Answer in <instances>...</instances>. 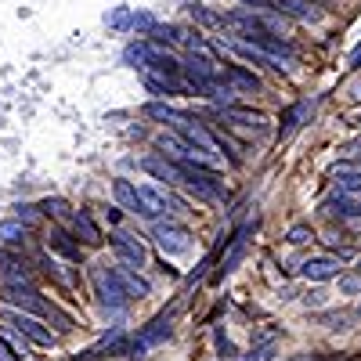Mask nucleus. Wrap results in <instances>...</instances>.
<instances>
[{
    "label": "nucleus",
    "instance_id": "obj_1",
    "mask_svg": "<svg viewBox=\"0 0 361 361\" xmlns=\"http://www.w3.org/2000/svg\"><path fill=\"white\" fill-rule=\"evenodd\" d=\"M90 286H94V293H98V300L105 307H112V311H123L127 307V289L119 286V279H116V271L112 267H105V264H94L90 267Z\"/></svg>",
    "mask_w": 361,
    "mask_h": 361
},
{
    "label": "nucleus",
    "instance_id": "obj_2",
    "mask_svg": "<svg viewBox=\"0 0 361 361\" xmlns=\"http://www.w3.org/2000/svg\"><path fill=\"white\" fill-rule=\"evenodd\" d=\"M0 296H4V304H15V307H22L29 314H44L47 318V311H51V304L29 282H4L0 286Z\"/></svg>",
    "mask_w": 361,
    "mask_h": 361
},
{
    "label": "nucleus",
    "instance_id": "obj_3",
    "mask_svg": "<svg viewBox=\"0 0 361 361\" xmlns=\"http://www.w3.org/2000/svg\"><path fill=\"white\" fill-rule=\"evenodd\" d=\"M173 127L180 130V137H185L192 148H199V152L221 159V145H217V137L209 134V130L199 123V119H192V116H185V112H177V116H173Z\"/></svg>",
    "mask_w": 361,
    "mask_h": 361
},
{
    "label": "nucleus",
    "instance_id": "obj_4",
    "mask_svg": "<svg viewBox=\"0 0 361 361\" xmlns=\"http://www.w3.org/2000/svg\"><path fill=\"white\" fill-rule=\"evenodd\" d=\"M152 235H156V243H159L163 253H188L192 250V231L173 224V221H159Z\"/></svg>",
    "mask_w": 361,
    "mask_h": 361
},
{
    "label": "nucleus",
    "instance_id": "obj_5",
    "mask_svg": "<svg viewBox=\"0 0 361 361\" xmlns=\"http://www.w3.org/2000/svg\"><path fill=\"white\" fill-rule=\"evenodd\" d=\"M141 80H145V87L152 90V94H180L185 90V80H180L177 73H170V69H159V66H145L141 69Z\"/></svg>",
    "mask_w": 361,
    "mask_h": 361
},
{
    "label": "nucleus",
    "instance_id": "obj_6",
    "mask_svg": "<svg viewBox=\"0 0 361 361\" xmlns=\"http://www.w3.org/2000/svg\"><path fill=\"white\" fill-rule=\"evenodd\" d=\"M134 192H137V206H141L145 217H163L170 206L180 209V202H177L173 195H166V192H159V188H152V185H141V188H134Z\"/></svg>",
    "mask_w": 361,
    "mask_h": 361
},
{
    "label": "nucleus",
    "instance_id": "obj_7",
    "mask_svg": "<svg viewBox=\"0 0 361 361\" xmlns=\"http://www.w3.org/2000/svg\"><path fill=\"white\" fill-rule=\"evenodd\" d=\"M8 325L18 329L22 336H29V340L40 343V347H54V333H51L40 318H33V314H8Z\"/></svg>",
    "mask_w": 361,
    "mask_h": 361
},
{
    "label": "nucleus",
    "instance_id": "obj_8",
    "mask_svg": "<svg viewBox=\"0 0 361 361\" xmlns=\"http://www.w3.org/2000/svg\"><path fill=\"white\" fill-rule=\"evenodd\" d=\"M112 253L123 267H145V246L130 235H112Z\"/></svg>",
    "mask_w": 361,
    "mask_h": 361
},
{
    "label": "nucleus",
    "instance_id": "obj_9",
    "mask_svg": "<svg viewBox=\"0 0 361 361\" xmlns=\"http://www.w3.org/2000/svg\"><path fill=\"white\" fill-rule=\"evenodd\" d=\"M166 336H170V318H166V314H159L152 325H145V329H141V336L130 343L134 357H141L148 347H156V343H159V340H166Z\"/></svg>",
    "mask_w": 361,
    "mask_h": 361
},
{
    "label": "nucleus",
    "instance_id": "obj_10",
    "mask_svg": "<svg viewBox=\"0 0 361 361\" xmlns=\"http://www.w3.org/2000/svg\"><path fill=\"white\" fill-rule=\"evenodd\" d=\"M141 166H145L148 173H152V177L166 180V185H185V170H180L177 163H166V159L148 156V159H141Z\"/></svg>",
    "mask_w": 361,
    "mask_h": 361
},
{
    "label": "nucleus",
    "instance_id": "obj_11",
    "mask_svg": "<svg viewBox=\"0 0 361 361\" xmlns=\"http://www.w3.org/2000/svg\"><path fill=\"white\" fill-rule=\"evenodd\" d=\"M275 8L286 11V15H293V18H300V22H318L322 18L314 0H275Z\"/></svg>",
    "mask_w": 361,
    "mask_h": 361
},
{
    "label": "nucleus",
    "instance_id": "obj_12",
    "mask_svg": "<svg viewBox=\"0 0 361 361\" xmlns=\"http://www.w3.org/2000/svg\"><path fill=\"white\" fill-rule=\"evenodd\" d=\"M340 275V264L333 257H318V260H307L304 264V279L311 282H329V279H336Z\"/></svg>",
    "mask_w": 361,
    "mask_h": 361
},
{
    "label": "nucleus",
    "instance_id": "obj_13",
    "mask_svg": "<svg viewBox=\"0 0 361 361\" xmlns=\"http://www.w3.org/2000/svg\"><path fill=\"white\" fill-rule=\"evenodd\" d=\"M116 279H119V286L127 289V296H148V282L141 279V275H134V267H116Z\"/></svg>",
    "mask_w": 361,
    "mask_h": 361
},
{
    "label": "nucleus",
    "instance_id": "obj_14",
    "mask_svg": "<svg viewBox=\"0 0 361 361\" xmlns=\"http://www.w3.org/2000/svg\"><path fill=\"white\" fill-rule=\"evenodd\" d=\"M73 231L83 238L87 246H98V243H102V231H98V224L90 221V214H83V209H80V214L73 217Z\"/></svg>",
    "mask_w": 361,
    "mask_h": 361
},
{
    "label": "nucleus",
    "instance_id": "obj_15",
    "mask_svg": "<svg viewBox=\"0 0 361 361\" xmlns=\"http://www.w3.org/2000/svg\"><path fill=\"white\" fill-rule=\"evenodd\" d=\"M221 76L231 83V90H260V80L253 73H246V69H238V66H228Z\"/></svg>",
    "mask_w": 361,
    "mask_h": 361
},
{
    "label": "nucleus",
    "instance_id": "obj_16",
    "mask_svg": "<svg viewBox=\"0 0 361 361\" xmlns=\"http://www.w3.org/2000/svg\"><path fill=\"white\" fill-rule=\"evenodd\" d=\"M47 246H51L54 253H62L66 260H80V246L73 243L66 231H51V235H47Z\"/></svg>",
    "mask_w": 361,
    "mask_h": 361
},
{
    "label": "nucleus",
    "instance_id": "obj_17",
    "mask_svg": "<svg viewBox=\"0 0 361 361\" xmlns=\"http://www.w3.org/2000/svg\"><path fill=\"white\" fill-rule=\"evenodd\" d=\"M25 235H29V228L18 217L15 221H0V243H4V246H22Z\"/></svg>",
    "mask_w": 361,
    "mask_h": 361
},
{
    "label": "nucleus",
    "instance_id": "obj_18",
    "mask_svg": "<svg viewBox=\"0 0 361 361\" xmlns=\"http://www.w3.org/2000/svg\"><path fill=\"white\" fill-rule=\"evenodd\" d=\"M112 195H116V202H119V206H127V209H134V214H141V206H137V192H134L130 180H116V185H112Z\"/></svg>",
    "mask_w": 361,
    "mask_h": 361
},
{
    "label": "nucleus",
    "instance_id": "obj_19",
    "mask_svg": "<svg viewBox=\"0 0 361 361\" xmlns=\"http://www.w3.org/2000/svg\"><path fill=\"white\" fill-rule=\"evenodd\" d=\"M329 209H333L336 217H357L361 214V202H354L350 195H340V199H329Z\"/></svg>",
    "mask_w": 361,
    "mask_h": 361
},
{
    "label": "nucleus",
    "instance_id": "obj_20",
    "mask_svg": "<svg viewBox=\"0 0 361 361\" xmlns=\"http://www.w3.org/2000/svg\"><path fill=\"white\" fill-rule=\"evenodd\" d=\"M340 195H361V173H350V170H340V180H336Z\"/></svg>",
    "mask_w": 361,
    "mask_h": 361
},
{
    "label": "nucleus",
    "instance_id": "obj_21",
    "mask_svg": "<svg viewBox=\"0 0 361 361\" xmlns=\"http://www.w3.org/2000/svg\"><path fill=\"white\" fill-rule=\"evenodd\" d=\"M243 235H246V231H238V238H235V246H231V253L224 257V264H221V275H231V271H235V264L243 260V250H246V246H243Z\"/></svg>",
    "mask_w": 361,
    "mask_h": 361
},
{
    "label": "nucleus",
    "instance_id": "obj_22",
    "mask_svg": "<svg viewBox=\"0 0 361 361\" xmlns=\"http://www.w3.org/2000/svg\"><path fill=\"white\" fill-rule=\"evenodd\" d=\"M145 116H152V119H159V123H173V116H177V109H170V105H163V102H152V105H145Z\"/></svg>",
    "mask_w": 361,
    "mask_h": 361
},
{
    "label": "nucleus",
    "instance_id": "obj_23",
    "mask_svg": "<svg viewBox=\"0 0 361 361\" xmlns=\"http://www.w3.org/2000/svg\"><path fill=\"white\" fill-rule=\"evenodd\" d=\"M322 325H329V329H350V314L347 311H329V314H322Z\"/></svg>",
    "mask_w": 361,
    "mask_h": 361
},
{
    "label": "nucleus",
    "instance_id": "obj_24",
    "mask_svg": "<svg viewBox=\"0 0 361 361\" xmlns=\"http://www.w3.org/2000/svg\"><path fill=\"white\" fill-rule=\"evenodd\" d=\"M307 238H314L307 224H296V228L289 231V243H293V246H304V243H307Z\"/></svg>",
    "mask_w": 361,
    "mask_h": 361
},
{
    "label": "nucleus",
    "instance_id": "obj_25",
    "mask_svg": "<svg viewBox=\"0 0 361 361\" xmlns=\"http://www.w3.org/2000/svg\"><path fill=\"white\" fill-rule=\"evenodd\" d=\"M40 209L44 214H54V217H66V202L62 199H47V202H40Z\"/></svg>",
    "mask_w": 361,
    "mask_h": 361
},
{
    "label": "nucleus",
    "instance_id": "obj_26",
    "mask_svg": "<svg viewBox=\"0 0 361 361\" xmlns=\"http://www.w3.org/2000/svg\"><path fill=\"white\" fill-rule=\"evenodd\" d=\"M0 361H22V357L15 354V347H11L4 336H0Z\"/></svg>",
    "mask_w": 361,
    "mask_h": 361
},
{
    "label": "nucleus",
    "instance_id": "obj_27",
    "mask_svg": "<svg viewBox=\"0 0 361 361\" xmlns=\"http://www.w3.org/2000/svg\"><path fill=\"white\" fill-rule=\"evenodd\" d=\"M127 22H130V11H127V8H119V11L109 18V25H112V29H123Z\"/></svg>",
    "mask_w": 361,
    "mask_h": 361
},
{
    "label": "nucleus",
    "instance_id": "obj_28",
    "mask_svg": "<svg viewBox=\"0 0 361 361\" xmlns=\"http://www.w3.org/2000/svg\"><path fill=\"white\" fill-rule=\"evenodd\" d=\"M22 224H33L37 221V206H18V214H15Z\"/></svg>",
    "mask_w": 361,
    "mask_h": 361
},
{
    "label": "nucleus",
    "instance_id": "obj_29",
    "mask_svg": "<svg viewBox=\"0 0 361 361\" xmlns=\"http://www.w3.org/2000/svg\"><path fill=\"white\" fill-rule=\"evenodd\" d=\"M246 8H257V11H279L275 8V0H243Z\"/></svg>",
    "mask_w": 361,
    "mask_h": 361
},
{
    "label": "nucleus",
    "instance_id": "obj_30",
    "mask_svg": "<svg viewBox=\"0 0 361 361\" xmlns=\"http://www.w3.org/2000/svg\"><path fill=\"white\" fill-rule=\"evenodd\" d=\"M271 357H275V347H260V350H253L246 361H271Z\"/></svg>",
    "mask_w": 361,
    "mask_h": 361
},
{
    "label": "nucleus",
    "instance_id": "obj_31",
    "mask_svg": "<svg viewBox=\"0 0 361 361\" xmlns=\"http://www.w3.org/2000/svg\"><path fill=\"white\" fill-rule=\"evenodd\" d=\"M217 347H221V354H224V357H231V354H235V347L228 343V336H224V333H217Z\"/></svg>",
    "mask_w": 361,
    "mask_h": 361
},
{
    "label": "nucleus",
    "instance_id": "obj_32",
    "mask_svg": "<svg viewBox=\"0 0 361 361\" xmlns=\"http://www.w3.org/2000/svg\"><path fill=\"white\" fill-rule=\"evenodd\" d=\"M343 289L354 293V289H361V282H357V279H343Z\"/></svg>",
    "mask_w": 361,
    "mask_h": 361
},
{
    "label": "nucleus",
    "instance_id": "obj_33",
    "mask_svg": "<svg viewBox=\"0 0 361 361\" xmlns=\"http://www.w3.org/2000/svg\"><path fill=\"white\" fill-rule=\"evenodd\" d=\"M350 62H354V66H361V44H357V51L350 54Z\"/></svg>",
    "mask_w": 361,
    "mask_h": 361
},
{
    "label": "nucleus",
    "instance_id": "obj_34",
    "mask_svg": "<svg viewBox=\"0 0 361 361\" xmlns=\"http://www.w3.org/2000/svg\"><path fill=\"white\" fill-rule=\"evenodd\" d=\"M357 267H361V257H357Z\"/></svg>",
    "mask_w": 361,
    "mask_h": 361
},
{
    "label": "nucleus",
    "instance_id": "obj_35",
    "mask_svg": "<svg viewBox=\"0 0 361 361\" xmlns=\"http://www.w3.org/2000/svg\"><path fill=\"white\" fill-rule=\"evenodd\" d=\"M357 314H361V304H357Z\"/></svg>",
    "mask_w": 361,
    "mask_h": 361
}]
</instances>
